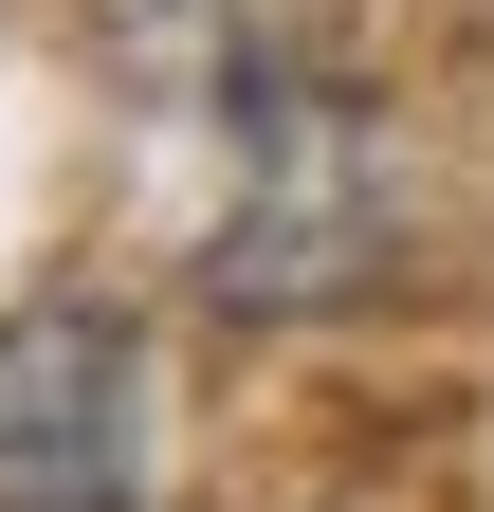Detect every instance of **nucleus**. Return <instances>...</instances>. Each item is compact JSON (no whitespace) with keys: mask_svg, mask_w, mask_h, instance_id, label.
I'll use <instances>...</instances> for the list:
<instances>
[{"mask_svg":"<svg viewBox=\"0 0 494 512\" xmlns=\"http://www.w3.org/2000/svg\"><path fill=\"white\" fill-rule=\"evenodd\" d=\"M403 275V165L348 92H257V165H238V220L202 238L220 311H348Z\"/></svg>","mask_w":494,"mask_h":512,"instance_id":"obj_1","label":"nucleus"},{"mask_svg":"<svg viewBox=\"0 0 494 512\" xmlns=\"http://www.w3.org/2000/svg\"><path fill=\"white\" fill-rule=\"evenodd\" d=\"M147 494V348L129 311H0V512H129Z\"/></svg>","mask_w":494,"mask_h":512,"instance_id":"obj_2","label":"nucleus"}]
</instances>
